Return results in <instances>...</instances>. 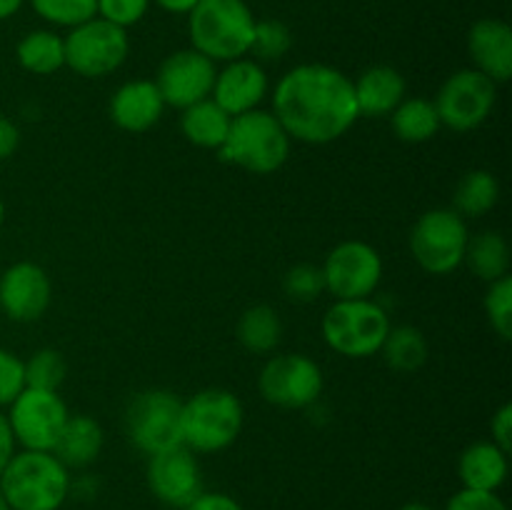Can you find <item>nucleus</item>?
Wrapping results in <instances>:
<instances>
[{"label":"nucleus","instance_id":"obj_1","mask_svg":"<svg viewBox=\"0 0 512 510\" xmlns=\"http://www.w3.org/2000/svg\"><path fill=\"white\" fill-rule=\"evenodd\" d=\"M273 115L290 140L328 145L358 123L353 80L325 63L290 68L273 88Z\"/></svg>","mask_w":512,"mask_h":510},{"label":"nucleus","instance_id":"obj_2","mask_svg":"<svg viewBox=\"0 0 512 510\" xmlns=\"http://www.w3.org/2000/svg\"><path fill=\"white\" fill-rule=\"evenodd\" d=\"M10 510H60L73 493L70 470L48 450H15L0 473Z\"/></svg>","mask_w":512,"mask_h":510},{"label":"nucleus","instance_id":"obj_3","mask_svg":"<svg viewBox=\"0 0 512 510\" xmlns=\"http://www.w3.org/2000/svg\"><path fill=\"white\" fill-rule=\"evenodd\" d=\"M255 15L245 0H200L188 13L190 48L213 63H230L250 53Z\"/></svg>","mask_w":512,"mask_h":510},{"label":"nucleus","instance_id":"obj_4","mask_svg":"<svg viewBox=\"0 0 512 510\" xmlns=\"http://www.w3.org/2000/svg\"><path fill=\"white\" fill-rule=\"evenodd\" d=\"M290 135L275 118L273 110L255 108L235 115L228 138L218 150L225 163L248 170L253 175H270L283 168L290 158Z\"/></svg>","mask_w":512,"mask_h":510},{"label":"nucleus","instance_id":"obj_5","mask_svg":"<svg viewBox=\"0 0 512 510\" xmlns=\"http://www.w3.org/2000/svg\"><path fill=\"white\" fill-rule=\"evenodd\" d=\"M245 410L238 395L225 388L198 390L183 400V445L193 453H220L238 440Z\"/></svg>","mask_w":512,"mask_h":510},{"label":"nucleus","instance_id":"obj_6","mask_svg":"<svg viewBox=\"0 0 512 510\" xmlns=\"http://www.w3.org/2000/svg\"><path fill=\"white\" fill-rule=\"evenodd\" d=\"M390 328L393 323L388 310L373 298L335 300L320 323L325 345L333 353L353 360L378 355Z\"/></svg>","mask_w":512,"mask_h":510},{"label":"nucleus","instance_id":"obj_7","mask_svg":"<svg viewBox=\"0 0 512 510\" xmlns=\"http://www.w3.org/2000/svg\"><path fill=\"white\" fill-rule=\"evenodd\" d=\"M180 418H183V400L173 390H140L125 408V433L130 443L150 458L175 445H183Z\"/></svg>","mask_w":512,"mask_h":510},{"label":"nucleus","instance_id":"obj_8","mask_svg":"<svg viewBox=\"0 0 512 510\" xmlns=\"http://www.w3.org/2000/svg\"><path fill=\"white\" fill-rule=\"evenodd\" d=\"M468 220L453 208H435L420 215L410 230V253L430 275H450L463 265L468 248Z\"/></svg>","mask_w":512,"mask_h":510},{"label":"nucleus","instance_id":"obj_9","mask_svg":"<svg viewBox=\"0 0 512 510\" xmlns=\"http://www.w3.org/2000/svg\"><path fill=\"white\" fill-rule=\"evenodd\" d=\"M65 68L88 80L113 75L128 60V30L103 18H90L65 35Z\"/></svg>","mask_w":512,"mask_h":510},{"label":"nucleus","instance_id":"obj_10","mask_svg":"<svg viewBox=\"0 0 512 510\" xmlns=\"http://www.w3.org/2000/svg\"><path fill=\"white\" fill-rule=\"evenodd\" d=\"M495 100L498 85L475 68H463L445 78L433 103L443 128L453 133H470L493 115Z\"/></svg>","mask_w":512,"mask_h":510},{"label":"nucleus","instance_id":"obj_11","mask_svg":"<svg viewBox=\"0 0 512 510\" xmlns=\"http://www.w3.org/2000/svg\"><path fill=\"white\" fill-rule=\"evenodd\" d=\"M323 370L303 353H280L265 360L258 390L265 403L283 410H303L323 395Z\"/></svg>","mask_w":512,"mask_h":510},{"label":"nucleus","instance_id":"obj_12","mask_svg":"<svg viewBox=\"0 0 512 510\" xmlns=\"http://www.w3.org/2000/svg\"><path fill=\"white\" fill-rule=\"evenodd\" d=\"M70 410L58 390L23 388V393L8 405L10 430L15 445L23 450H48L53 453L55 440L68 420Z\"/></svg>","mask_w":512,"mask_h":510},{"label":"nucleus","instance_id":"obj_13","mask_svg":"<svg viewBox=\"0 0 512 510\" xmlns=\"http://www.w3.org/2000/svg\"><path fill=\"white\" fill-rule=\"evenodd\" d=\"M323 268L325 293L335 300L373 298L383 280V258L365 240H343L328 253Z\"/></svg>","mask_w":512,"mask_h":510},{"label":"nucleus","instance_id":"obj_14","mask_svg":"<svg viewBox=\"0 0 512 510\" xmlns=\"http://www.w3.org/2000/svg\"><path fill=\"white\" fill-rule=\"evenodd\" d=\"M215 75H218V63L205 58L195 48H183L170 53L160 63L155 85H158L165 105L185 110L213 95Z\"/></svg>","mask_w":512,"mask_h":510},{"label":"nucleus","instance_id":"obj_15","mask_svg":"<svg viewBox=\"0 0 512 510\" xmlns=\"http://www.w3.org/2000/svg\"><path fill=\"white\" fill-rule=\"evenodd\" d=\"M145 480L155 500L168 508L183 510L203 493V470H200L198 453L185 445H175L163 453L150 455Z\"/></svg>","mask_w":512,"mask_h":510},{"label":"nucleus","instance_id":"obj_16","mask_svg":"<svg viewBox=\"0 0 512 510\" xmlns=\"http://www.w3.org/2000/svg\"><path fill=\"white\" fill-rule=\"evenodd\" d=\"M53 303V283L43 265L18 260L0 275V310L13 323H33Z\"/></svg>","mask_w":512,"mask_h":510},{"label":"nucleus","instance_id":"obj_17","mask_svg":"<svg viewBox=\"0 0 512 510\" xmlns=\"http://www.w3.org/2000/svg\"><path fill=\"white\" fill-rule=\"evenodd\" d=\"M270 90L268 73H265L263 63L253 60L250 55L238 60L225 63L223 70H218L213 85V95L210 98L230 115H243L248 110L260 108Z\"/></svg>","mask_w":512,"mask_h":510},{"label":"nucleus","instance_id":"obj_18","mask_svg":"<svg viewBox=\"0 0 512 510\" xmlns=\"http://www.w3.org/2000/svg\"><path fill=\"white\" fill-rule=\"evenodd\" d=\"M165 100L155 80L135 78L120 85L108 105L110 120L125 133H145L160 123L165 113Z\"/></svg>","mask_w":512,"mask_h":510},{"label":"nucleus","instance_id":"obj_19","mask_svg":"<svg viewBox=\"0 0 512 510\" xmlns=\"http://www.w3.org/2000/svg\"><path fill=\"white\" fill-rule=\"evenodd\" d=\"M473 68L493 80L508 83L512 75V28L500 18H480L468 33Z\"/></svg>","mask_w":512,"mask_h":510},{"label":"nucleus","instance_id":"obj_20","mask_svg":"<svg viewBox=\"0 0 512 510\" xmlns=\"http://www.w3.org/2000/svg\"><path fill=\"white\" fill-rule=\"evenodd\" d=\"M353 90L360 118H385L408 98V83L393 65L365 68L358 80H353Z\"/></svg>","mask_w":512,"mask_h":510},{"label":"nucleus","instance_id":"obj_21","mask_svg":"<svg viewBox=\"0 0 512 510\" xmlns=\"http://www.w3.org/2000/svg\"><path fill=\"white\" fill-rule=\"evenodd\" d=\"M510 453L493 443V440H478L460 453L458 478L460 485L468 490H485L498 493L508 480Z\"/></svg>","mask_w":512,"mask_h":510},{"label":"nucleus","instance_id":"obj_22","mask_svg":"<svg viewBox=\"0 0 512 510\" xmlns=\"http://www.w3.org/2000/svg\"><path fill=\"white\" fill-rule=\"evenodd\" d=\"M105 435L103 428L90 415H68L58 440H55L53 455L68 470H83L98 460L103 453Z\"/></svg>","mask_w":512,"mask_h":510},{"label":"nucleus","instance_id":"obj_23","mask_svg":"<svg viewBox=\"0 0 512 510\" xmlns=\"http://www.w3.org/2000/svg\"><path fill=\"white\" fill-rule=\"evenodd\" d=\"M230 123H233V118L213 98H205L200 103L190 105V108L180 110V130H183L185 140L193 143L195 148H223Z\"/></svg>","mask_w":512,"mask_h":510},{"label":"nucleus","instance_id":"obj_24","mask_svg":"<svg viewBox=\"0 0 512 510\" xmlns=\"http://www.w3.org/2000/svg\"><path fill=\"white\" fill-rule=\"evenodd\" d=\"M510 260V245L505 235L498 230H483V233L470 235L463 265H468L475 278L495 283L510 275Z\"/></svg>","mask_w":512,"mask_h":510},{"label":"nucleus","instance_id":"obj_25","mask_svg":"<svg viewBox=\"0 0 512 510\" xmlns=\"http://www.w3.org/2000/svg\"><path fill=\"white\" fill-rule=\"evenodd\" d=\"M15 58L23 70L33 75H53L65 68V40L50 28L25 33L15 45Z\"/></svg>","mask_w":512,"mask_h":510},{"label":"nucleus","instance_id":"obj_26","mask_svg":"<svg viewBox=\"0 0 512 510\" xmlns=\"http://www.w3.org/2000/svg\"><path fill=\"white\" fill-rule=\"evenodd\" d=\"M390 123H393V133L398 135V140L410 145L428 143L443 128L433 100L420 98V95L403 98V103L390 113Z\"/></svg>","mask_w":512,"mask_h":510},{"label":"nucleus","instance_id":"obj_27","mask_svg":"<svg viewBox=\"0 0 512 510\" xmlns=\"http://www.w3.org/2000/svg\"><path fill=\"white\" fill-rule=\"evenodd\" d=\"M283 340V320L273 305H253L238 320V343L253 355H268Z\"/></svg>","mask_w":512,"mask_h":510},{"label":"nucleus","instance_id":"obj_28","mask_svg":"<svg viewBox=\"0 0 512 510\" xmlns=\"http://www.w3.org/2000/svg\"><path fill=\"white\" fill-rule=\"evenodd\" d=\"M500 183L490 170L475 168L460 178L453 193V210L460 218H483L498 205Z\"/></svg>","mask_w":512,"mask_h":510},{"label":"nucleus","instance_id":"obj_29","mask_svg":"<svg viewBox=\"0 0 512 510\" xmlns=\"http://www.w3.org/2000/svg\"><path fill=\"white\" fill-rule=\"evenodd\" d=\"M380 355L388 363V368L398 370V373H415L428 360L430 343L423 330L415 328V325H393L385 335Z\"/></svg>","mask_w":512,"mask_h":510},{"label":"nucleus","instance_id":"obj_30","mask_svg":"<svg viewBox=\"0 0 512 510\" xmlns=\"http://www.w3.org/2000/svg\"><path fill=\"white\" fill-rule=\"evenodd\" d=\"M293 48V30L283 23V20L265 18L255 20L253 43H250V58L258 63H275V60L285 58Z\"/></svg>","mask_w":512,"mask_h":510},{"label":"nucleus","instance_id":"obj_31","mask_svg":"<svg viewBox=\"0 0 512 510\" xmlns=\"http://www.w3.org/2000/svg\"><path fill=\"white\" fill-rule=\"evenodd\" d=\"M25 368V388L38 390H58L63 385L65 375H68V363H65L63 353L53 348H40L23 360Z\"/></svg>","mask_w":512,"mask_h":510},{"label":"nucleus","instance_id":"obj_32","mask_svg":"<svg viewBox=\"0 0 512 510\" xmlns=\"http://www.w3.org/2000/svg\"><path fill=\"white\" fill-rule=\"evenodd\" d=\"M35 15L55 28H75L98 15V0H30Z\"/></svg>","mask_w":512,"mask_h":510},{"label":"nucleus","instance_id":"obj_33","mask_svg":"<svg viewBox=\"0 0 512 510\" xmlns=\"http://www.w3.org/2000/svg\"><path fill=\"white\" fill-rule=\"evenodd\" d=\"M485 315H488V323L493 328V333L500 340L512 338V275L488 283L483 300Z\"/></svg>","mask_w":512,"mask_h":510},{"label":"nucleus","instance_id":"obj_34","mask_svg":"<svg viewBox=\"0 0 512 510\" xmlns=\"http://www.w3.org/2000/svg\"><path fill=\"white\" fill-rule=\"evenodd\" d=\"M283 290L295 303H313L325 293L323 268L313 263H298L283 275Z\"/></svg>","mask_w":512,"mask_h":510},{"label":"nucleus","instance_id":"obj_35","mask_svg":"<svg viewBox=\"0 0 512 510\" xmlns=\"http://www.w3.org/2000/svg\"><path fill=\"white\" fill-rule=\"evenodd\" d=\"M25 388L23 360L13 350L0 345V410L8 408Z\"/></svg>","mask_w":512,"mask_h":510},{"label":"nucleus","instance_id":"obj_36","mask_svg":"<svg viewBox=\"0 0 512 510\" xmlns=\"http://www.w3.org/2000/svg\"><path fill=\"white\" fill-rule=\"evenodd\" d=\"M150 3L153 0H98V18L128 30L148 15Z\"/></svg>","mask_w":512,"mask_h":510},{"label":"nucleus","instance_id":"obj_37","mask_svg":"<svg viewBox=\"0 0 512 510\" xmlns=\"http://www.w3.org/2000/svg\"><path fill=\"white\" fill-rule=\"evenodd\" d=\"M445 510H510V508L498 493L460 488L458 493L448 500Z\"/></svg>","mask_w":512,"mask_h":510},{"label":"nucleus","instance_id":"obj_38","mask_svg":"<svg viewBox=\"0 0 512 510\" xmlns=\"http://www.w3.org/2000/svg\"><path fill=\"white\" fill-rule=\"evenodd\" d=\"M490 440L505 453L512 450V405L503 403L490 418Z\"/></svg>","mask_w":512,"mask_h":510},{"label":"nucleus","instance_id":"obj_39","mask_svg":"<svg viewBox=\"0 0 512 510\" xmlns=\"http://www.w3.org/2000/svg\"><path fill=\"white\" fill-rule=\"evenodd\" d=\"M183 510H243V505L228 493H218V490H203L193 503L185 505Z\"/></svg>","mask_w":512,"mask_h":510},{"label":"nucleus","instance_id":"obj_40","mask_svg":"<svg viewBox=\"0 0 512 510\" xmlns=\"http://www.w3.org/2000/svg\"><path fill=\"white\" fill-rule=\"evenodd\" d=\"M18 145H20V128L8 118V115H0V163L13 158Z\"/></svg>","mask_w":512,"mask_h":510},{"label":"nucleus","instance_id":"obj_41","mask_svg":"<svg viewBox=\"0 0 512 510\" xmlns=\"http://www.w3.org/2000/svg\"><path fill=\"white\" fill-rule=\"evenodd\" d=\"M15 448H18V445H15L13 430H10L5 413L0 410V473H3V468L8 465V460L15 455Z\"/></svg>","mask_w":512,"mask_h":510},{"label":"nucleus","instance_id":"obj_42","mask_svg":"<svg viewBox=\"0 0 512 510\" xmlns=\"http://www.w3.org/2000/svg\"><path fill=\"white\" fill-rule=\"evenodd\" d=\"M155 5H158L160 10H165V13H173V15H188L190 10L195 8V5L200 3V0H153Z\"/></svg>","mask_w":512,"mask_h":510},{"label":"nucleus","instance_id":"obj_43","mask_svg":"<svg viewBox=\"0 0 512 510\" xmlns=\"http://www.w3.org/2000/svg\"><path fill=\"white\" fill-rule=\"evenodd\" d=\"M25 0H0V20H8L23 8Z\"/></svg>","mask_w":512,"mask_h":510},{"label":"nucleus","instance_id":"obj_44","mask_svg":"<svg viewBox=\"0 0 512 510\" xmlns=\"http://www.w3.org/2000/svg\"><path fill=\"white\" fill-rule=\"evenodd\" d=\"M398 510H433V508H430V505H425V503H405L403 508H398Z\"/></svg>","mask_w":512,"mask_h":510},{"label":"nucleus","instance_id":"obj_45","mask_svg":"<svg viewBox=\"0 0 512 510\" xmlns=\"http://www.w3.org/2000/svg\"><path fill=\"white\" fill-rule=\"evenodd\" d=\"M3 220H5V203L3 198H0V228H3Z\"/></svg>","mask_w":512,"mask_h":510},{"label":"nucleus","instance_id":"obj_46","mask_svg":"<svg viewBox=\"0 0 512 510\" xmlns=\"http://www.w3.org/2000/svg\"><path fill=\"white\" fill-rule=\"evenodd\" d=\"M0 510H10V508H8V503H5L3 493H0Z\"/></svg>","mask_w":512,"mask_h":510}]
</instances>
